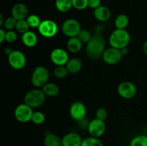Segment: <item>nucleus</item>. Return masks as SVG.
<instances>
[{
  "label": "nucleus",
  "instance_id": "1",
  "mask_svg": "<svg viewBox=\"0 0 147 146\" xmlns=\"http://www.w3.org/2000/svg\"><path fill=\"white\" fill-rule=\"evenodd\" d=\"M105 40L99 33H95L92 35L90 41L86 45V52L90 60H96L103 57L105 51Z\"/></svg>",
  "mask_w": 147,
  "mask_h": 146
},
{
  "label": "nucleus",
  "instance_id": "2",
  "mask_svg": "<svg viewBox=\"0 0 147 146\" xmlns=\"http://www.w3.org/2000/svg\"><path fill=\"white\" fill-rule=\"evenodd\" d=\"M130 42V34L126 29H116L111 34L109 44L111 47L121 50L127 47Z\"/></svg>",
  "mask_w": 147,
  "mask_h": 146
},
{
  "label": "nucleus",
  "instance_id": "3",
  "mask_svg": "<svg viewBox=\"0 0 147 146\" xmlns=\"http://www.w3.org/2000/svg\"><path fill=\"white\" fill-rule=\"evenodd\" d=\"M45 94L42 90L33 89L30 90L24 96V103L32 108H37L42 105L45 100Z\"/></svg>",
  "mask_w": 147,
  "mask_h": 146
},
{
  "label": "nucleus",
  "instance_id": "4",
  "mask_svg": "<svg viewBox=\"0 0 147 146\" xmlns=\"http://www.w3.org/2000/svg\"><path fill=\"white\" fill-rule=\"evenodd\" d=\"M49 72L46 67L38 66L33 71L31 77L32 84L36 87H42L48 81Z\"/></svg>",
  "mask_w": 147,
  "mask_h": 146
},
{
  "label": "nucleus",
  "instance_id": "5",
  "mask_svg": "<svg viewBox=\"0 0 147 146\" xmlns=\"http://www.w3.org/2000/svg\"><path fill=\"white\" fill-rule=\"evenodd\" d=\"M61 28L63 34L69 38L78 37L82 30L80 22L74 19H68L64 21Z\"/></svg>",
  "mask_w": 147,
  "mask_h": 146
},
{
  "label": "nucleus",
  "instance_id": "6",
  "mask_svg": "<svg viewBox=\"0 0 147 146\" xmlns=\"http://www.w3.org/2000/svg\"><path fill=\"white\" fill-rule=\"evenodd\" d=\"M33 108L25 103L19 104L14 110V117L20 123H26L31 121L33 115Z\"/></svg>",
  "mask_w": 147,
  "mask_h": 146
},
{
  "label": "nucleus",
  "instance_id": "7",
  "mask_svg": "<svg viewBox=\"0 0 147 146\" xmlns=\"http://www.w3.org/2000/svg\"><path fill=\"white\" fill-rule=\"evenodd\" d=\"M39 32L42 36L47 38L53 37L57 34L58 27L55 21L51 19H45L41 21L38 28Z\"/></svg>",
  "mask_w": 147,
  "mask_h": 146
},
{
  "label": "nucleus",
  "instance_id": "8",
  "mask_svg": "<svg viewBox=\"0 0 147 146\" xmlns=\"http://www.w3.org/2000/svg\"><path fill=\"white\" fill-rule=\"evenodd\" d=\"M8 62L11 68L17 70H22L26 64L25 55L20 50H13L8 56Z\"/></svg>",
  "mask_w": 147,
  "mask_h": 146
},
{
  "label": "nucleus",
  "instance_id": "9",
  "mask_svg": "<svg viewBox=\"0 0 147 146\" xmlns=\"http://www.w3.org/2000/svg\"><path fill=\"white\" fill-rule=\"evenodd\" d=\"M122 57L123 55L120 50L111 47L110 48L105 50L102 58L106 64L113 65L120 62Z\"/></svg>",
  "mask_w": 147,
  "mask_h": 146
},
{
  "label": "nucleus",
  "instance_id": "10",
  "mask_svg": "<svg viewBox=\"0 0 147 146\" xmlns=\"http://www.w3.org/2000/svg\"><path fill=\"white\" fill-rule=\"evenodd\" d=\"M70 115L73 120L78 122L84 119L86 115V107L80 101H75L70 107Z\"/></svg>",
  "mask_w": 147,
  "mask_h": 146
},
{
  "label": "nucleus",
  "instance_id": "11",
  "mask_svg": "<svg viewBox=\"0 0 147 146\" xmlns=\"http://www.w3.org/2000/svg\"><path fill=\"white\" fill-rule=\"evenodd\" d=\"M106 128V127L104 121L98 118H95L90 121L88 130L90 136L99 138L104 134Z\"/></svg>",
  "mask_w": 147,
  "mask_h": 146
},
{
  "label": "nucleus",
  "instance_id": "12",
  "mask_svg": "<svg viewBox=\"0 0 147 146\" xmlns=\"http://www.w3.org/2000/svg\"><path fill=\"white\" fill-rule=\"evenodd\" d=\"M118 93L124 99H131L136 95V87L131 82H123L118 86Z\"/></svg>",
  "mask_w": 147,
  "mask_h": 146
},
{
  "label": "nucleus",
  "instance_id": "13",
  "mask_svg": "<svg viewBox=\"0 0 147 146\" xmlns=\"http://www.w3.org/2000/svg\"><path fill=\"white\" fill-rule=\"evenodd\" d=\"M50 59L56 66L65 65L70 60L67 52L62 48L54 49L50 54Z\"/></svg>",
  "mask_w": 147,
  "mask_h": 146
},
{
  "label": "nucleus",
  "instance_id": "14",
  "mask_svg": "<svg viewBox=\"0 0 147 146\" xmlns=\"http://www.w3.org/2000/svg\"><path fill=\"white\" fill-rule=\"evenodd\" d=\"M83 139L76 133H69L62 138L63 146H81Z\"/></svg>",
  "mask_w": 147,
  "mask_h": 146
},
{
  "label": "nucleus",
  "instance_id": "15",
  "mask_svg": "<svg viewBox=\"0 0 147 146\" xmlns=\"http://www.w3.org/2000/svg\"><path fill=\"white\" fill-rule=\"evenodd\" d=\"M11 16L18 20L25 19L28 17V9L23 3H17L11 9Z\"/></svg>",
  "mask_w": 147,
  "mask_h": 146
},
{
  "label": "nucleus",
  "instance_id": "16",
  "mask_svg": "<svg viewBox=\"0 0 147 146\" xmlns=\"http://www.w3.org/2000/svg\"><path fill=\"white\" fill-rule=\"evenodd\" d=\"M94 17L98 21H106L110 19L111 11L106 6H100L93 11Z\"/></svg>",
  "mask_w": 147,
  "mask_h": 146
},
{
  "label": "nucleus",
  "instance_id": "17",
  "mask_svg": "<svg viewBox=\"0 0 147 146\" xmlns=\"http://www.w3.org/2000/svg\"><path fill=\"white\" fill-rule=\"evenodd\" d=\"M44 145L45 146H63L62 138L54 133L47 132L45 136Z\"/></svg>",
  "mask_w": 147,
  "mask_h": 146
},
{
  "label": "nucleus",
  "instance_id": "18",
  "mask_svg": "<svg viewBox=\"0 0 147 146\" xmlns=\"http://www.w3.org/2000/svg\"><path fill=\"white\" fill-rule=\"evenodd\" d=\"M22 41L23 44L27 47H33L37 44V37L32 31H27L22 36Z\"/></svg>",
  "mask_w": 147,
  "mask_h": 146
},
{
  "label": "nucleus",
  "instance_id": "19",
  "mask_svg": "<svg viewBox=\"0 0 147 146\" xmlns=\"http://www.w3.org/2000/svg\"><path fill=\"white\" fill-rule=\"evenodd\" d=\"M65 67L70 74H76L81 70L82 62L78 58L70 59L65 64Z\"/></svg>",
  "mask_w": 147,
  "mask_h": 146
},
{
  "label": "nucleus",
  "instance_id": "20",
  "mask_svg": "<svg viewBox=\"0 0 147 146\" xmlns=\"http://www.w3.org/2000/svg\"><path fill=\"white\" fill-rule=\"evenodd\" d=\"M83 42L78 37L69 38L67 42V48L72 53H77L80 51Z\"/></svg>",
  "mask_w": 147,
  "mask_h": 146
},
{
  "label": "nucleus",
  "instance_id": "21",
  "mask_svg": "<svg viewBox=\"0 0 147 146\" xmlns=\"http://www.w3.org/2000/svg\"><path fill=\"white\" fill-rule=\"evenodd\" d=\"M42 90L44 92L46 96L48 97H55L58 94L60 89L57 84L53 82H47L42 87Z\"/></svg>",
  "mask_w": 147,
  "mask_h": 146
},
{
  "label": "nucleus",
  "instance_id": "22",
  "mask_svg": "<svg viewBox=\"0 0 147 146\" xmlns=\"http://www.w3.org/2000/svg\"><path fill=\"white\" fill-rule=\"evenodd\" d=\"M55 7L60 12H67L73 7L72 0H55Z\"/></svg>",
  "mask_w": 147,
  "mask_h": 146
},
{
  "label": "nucleus",
  "instance_id": "23",
  "mask_svg": "<svg viewBox=\"0 0 147 146\" xmlns=\"http://www.w3.org/2000/svg\"><path fill=\"white\" fill-rule=\"evenodd\" d=\"M129 23V17L126 14H119L115 19V26H116V29H125Z\"/></svg>",
  "mask_w": 147,
  "mask_h": 146
},
{
  "label": "nucleus",
  "instance_id": "24",
  "mask_svg": "<svg viewBox=\"0 0 147 146\" xmlns=\"http://www.w3.org/2000/svg\"><path fill=\"white\" fill-rule=\"evenodd\" d=\"M81 146H103V144L98 137L90 136L83 139Z\"/></svg>",
  "mask_w": 147,
  "mask_h": 146
},
{
  "label": "nucleus",
  "instance_id": "25",
  "mask_svg": "<svg viewBox=\"0 0 147 146\" xmlns=\"http://www.w3.org/2000/svg\"><path fill=\"white\" fill-rule=\"evenodd\" d=\"M130 146H147V136L144 135L136 136L131 140Z\"/></svg>",
  "mask_w": 147,
  "mask_h": 146
},
{
  "label": "nucleus",
  "instance_id": "26",
  "mask_svg": "<svg viewBox=\"0 0 147 146\" xmlns=\"http://www.w3.org/2000/svg\"><path fill=\"white\" fill-rule=\"evenodd\" d=\"M27 21L29 26L31 28H38L40 24H41V20L38 16L35 14H31L27 17Z\"/></svg>",
  "mask_w": 147,
  "mask_h": 146
},
{
  "label": "nucleus",
  "instance_id": "27",
  "mask_svg": "<svg viewBox=\"0 0 147 146\" xmlns=\"http://www.w3.org/2000/svg\"><path fill=\"white\" fill-rule=\"evenodd\" d=\"M29 28H30V26H29L27 20L22 19V20H18V21H17L15 29L17 30V32L23 34L24 33L27 32V31H29Z\"/></svg>",
  "mask_w": 147,
  "mask_h": 146
},
{
  "label": "nucleus",
  "instance_id": "28",
  "mask_svg": "<svg viewBox=\"0 0 147 146\" xmlns=\"http://www.w3.org/2000/svg\"><path fill=\"white\" fill-rule=\"evenodd\" d=\"M68 73L69 72L66 68L65 65L57 66L54 70V75L59 79L65 78Z\"/></svg>",
  "mask_w": 147,
  "mask_h": 146
},
{
  "label": "nucleus",
  "instance_id": "29",
  "mask_svg": "<svg viewBox=\"0 0 147 146\" xmlns=\"http://www.w3.org/2000/svg\"><path fill=\"white\" fill-rule=\"evenodd\" d=\"M45 120V116L42 112L36 111L33 113L31 121L35 125H42Z\"/></svg>",
  "mask_w": 147,
  "mask_h": 146
},
{
  "label": "nucleus",
  "instance_id": "30",
  "mask_svg": "<svg viewBox=\"0 0 147 146\" xmlns=\"http://www.w3.org/2000/svg\"><path fill=\"white\" fill-rule=\"evenodd\" d=\"M17 22V20L16 19H14V17L11 16V17H8V18H7L4 20L3 26H4V28H5L7 31H9V30H13L14 29L16 28Z\"/></svg>",
  "mask_w": 147,
  "mask_h": 146
},
{
  "label": "nucleus",
  "instance_id": "31",
  "mask_svg": "<svg viewBox=\"0 0 147 146\" xmlns=\"http://www.w3.org/2000/svg\"><path fill=\"white\" fill-rule=\"evenodd\" d=\"M73 7L78 10H83L88 7V0H72Z\"/></svg>",
  "mask_w": 147,
  "mask_h": 146
},
{
  "label": "nucleus",
  "instance_id": "32",
  "mask_svg": "<svg viewBox=\"0 0 147 146\" xmlns=\"http://www.w3.org/2000/svg\"><path fill=\"white\" fill-rule=\"evenodd\" d=\"M78 37L80 39V41L82 42L83 43H86L87 44L89 41L91 39L92 35L90 34V32L88 30L86 29H82L80 31V32L79 33V34L78 35Z\"/></svg>",
  "mask_w": 147,
  "mask_h": 146
},
{
  "label": "nucleus",
  "instance_id": "33",
  "mask_svg": "<svg viewBox=\"0 0 147 146\" xmlns=\"http://www.w3.org/2000/svg\"><path fill=\"white\" fill-rule=\"evenodd\" d=\"M108 117V112L104 107H99L96 112V118L105 121Z\"/></svg>",
  "mask_w": 147,
  "mask_h": 146
},
{
  "label": "nucleus",
  "instance_id": "34",
  "mask_svg": "<svg viewBox=\"0 0 147 146\" xmlns=\"http://www.w3.org/2000/svg\"><path fill=\"white\" fill-rule=\"evenodd\" d=\"M17 34L13 30H9L7 31L6 33V39L5 41H7L9 43H13L17 40Z\"/></svg>",
  "mask_w": 147,
  "mask_h": 146
},
{
  "label": "nucleus",
  "instance_id": "35",
  "mask_svg": "<svg viewBox=\"0 0 147 146\" xmlns=\"http://www.w3.org/2000/svg\"><path fill=\"white\" fill-rule=\"evenodd\" d=\"M100 6H101V1L100 0H88V7L90 8L96 9Z\"/></svg>",
  "mask_w": 147,
  "mask_h": 146
},
{
  "label": "nucleus",
  "instance_id": "36",
  "mask_svg": "<svg viewBox=\"0 0 147 146\" xmlns=\"http://www.w3.org/2000/svg\"><path fill=\"white\" fill-rule=\"evenodd\" d=\"M87 118H86L85 117L84 119H83V120H81L80 121L78 122V126L80 127V128L82 129H86L88 127V125H89V123H90V122L88 121L87 120H86Z\"/></svg>",
  "mask_w": 147,
  "mask_h": 146
},
{
  "label": "nucleus",
  "instance_id": "37",
  "mask_svg": "<svg viewBox=\"0 0 147 146\" xmlns=\"http://www.w3.org/2000/svg\"><path fill=\"white\" fill-rule=\"evenodd\" d=\"M6 33H7V31L4 29H0V43H1V44L5 41Z\"/></svg>",
  "mask_w": 147,
  "mask_h": 146
},
{
  "label": "nucleus",
  "instance_id": "38",
  "mask_svg": "<svg viewBox=\"0 0 147 146\" xmlns=\"http://www.w3.org/2000/svg\"><path fill=\"white\" fill-rule=\"evenodd\" d=\"M120 50H121V52L122 55H123V56L126 55V54H128V52H129V50H128L127 47H123V48L121 49Z\"/></svg>",
  "mask_w": 147,
  "mask_h": 146
},
{
  "label": "nucleus",
  "instance_id": "39",
  "mask_svg": "<svg viewBox=\"0 0 147 146\" xmlns=\"http://www.w3.org/2000/svg\"><path fill=\"white\" fill-rule=\"evenodd\" d=\"M12 52H13V50L11 48H10V47H7V48L4 50V53H5L7 56L9 55Z\"/></svg>",
  "mask_w": 147,
  "mask_h": 146
},
{
  "label": "nucleus",
  "instance_id": "40",
  "mask_svg": "<svg viewBox=\"0 0 147 146\" xmlns=\"http://www.w3.org/2000/svg\"><path fill=\"white\" fill-rule=\"evenodd\" d=\"M143 51L144 52V54L147 55V40L145 41V42L143 44Z\"/></svg>",
  "mask_w": 147,
  "mask_h": 146
},
{
  "label": "nucleus",
  "instance_id": "41",
  "mask_svg": "<svg viewBox=\"0 0 147 146\" xmlns=\"http://www.w3.org/2000/svg\"><path fill=\"white\" fill-rule=\"evenodd\" d=\"M4 17H3L2 14H0V26H3L4 22Z\"/></svg>",
  "mask_w": 147,
  "mask_h": 146
}]
</instances>
